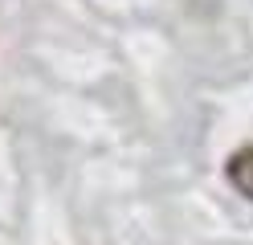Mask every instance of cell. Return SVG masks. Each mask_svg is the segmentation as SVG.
Instances as JSON below:
<instances>
[{"mask_svg":"<svg viewBox=\"0 0 253 245\" xmlns=\"http://www.w3.org/2000/svg\"><path fill=\"white\" fill-rule=\"evenodd\" d=\"M225 180L233 184V192H241L245 200H253V143L237 147L225 159Z\"/></svg>","mask_w":253,"mask_h":245,"instance_id":"cell-1","label":"cell"}]
</instances>
